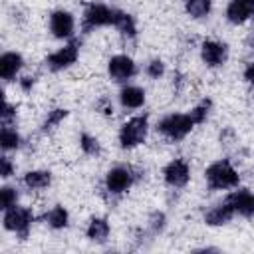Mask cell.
Segmentation results:
<instances>
[{"mask_svg":"<svg viewBox=\"0 0 254 254\" xmlns=\"http://www.w3.org/2000/svg\"><path fill=\"white\" fill-rule=\"evenodd\" d=\"M42 218H44V222H46L50 228H54V230H64V228H67V224H69V212H67L62 204L52 206Z\"/></svg>","mask_w":254,"mask_h":254,"instance_id":"19","label":"cell"},{"mask_svg":"<svg viewBox=\"0 0 254 254\" xmlns=\"http://www.w3.org/2000/svg\"><path fill=\"white\" fill-rule=\"evenodd\" d=\"M24 67V58L18 52H4L0 56V77L4 81H12L20 69Z\"/></svg>","mask_w":254,"mask_h":254,"instance_id":"15","label":"cell"},{"mask_svg":"<svg viewBox=\"0 0 254 254\" xmlns=\"http://www.w3.org/2000/svg\"><path fill=\"white\" fill-rule=\"evenodd\" d=\"M77 58H79V42L77 40H71L64 48L52 52L46 58V67L50 71H62V69L71 67L77 62Z\"/></svg>","mask_w":254,"mask_h":254,"instance_id":"7","label":"cell"},{"mask_svg":"<svg viewBox=\"0 0 254 254\" xmlns=\"http://www.w3.org/2000/svg\"><path fill=\"white\" fill-rule=\"evenodd\" d=\"M79 149H81L85 155L95 157V155L101 153V143H99L97 137H93V135H89V133H81V135H79Z\"/></svg>","mask_w":254,"mask_h":254,"instance_id":"24","label":"cell"},{"mask_svg":"<svg viewBox=\"0 0 254 254\" xmlns=\"http://www.w3.org/2000/svg\"><path fill=\"white\" fill-rule=\"evenodd\" d=\"M109 232H111V226H109L107 218H103V216H93V218L89 220L87 228H85V236H87L91 242H99V244L107 240Z\"/></svg>","mask_w":254,"mask_h":254,"instance_id":"17","label":"cell"},{"mask_svg":"<svg viewBox=\"0 0 254 254\" xmlns=\"http://www.w3.org/2000/svg\"><path fill=\"white\" fill-rule=\"evenodd\" d=\"M2 224L8 232H14L20 240H26L28 234H30V228H32V222H34V212L32 208L28 206H12L8 210H2Z\"/></svg>","mask_w":254,"mask_h":254,"instance_id":"5","label":"cell"},{"mask_svg":"<svg viewBox=\"0 0 254 254\" xmlns=\"http://www.w3.org/2000/svg\"><path fill=\"white\" fill-rule=\"evenodd\" d=\"M204 181L210 190H228L240 185V175L228 159H218L204 169Z\"/></svg>","mask_w":254,"mask_h":254,"instance_id":"1","label":"cell"},{"mask_svg":"<svg viewBox=\"0 0 254 254\" xmlns=\"http://www.w3.org/2000/svg\"><path fill=\"white\" fill-rule=\"evenodd\" d=\"M185 2V10L190 18L200 20L206 18L212 10V0H183Z\"/></svg>","mask_w":254,"mask_h":254,"instance_id":"22","label":"cell"},{"mask_svg":"<svg viewBox=\"0 0 254 254\" xmlns=\"http://www.w3.org/2000/svg\"><path fill=\"white\" fill-rule=\"evenodd\" d=\"M147 133H149V117L147 115H135L119 127V135H117L119 147L125 151H131V149L145 143Z\"/></svg>","mask_w":254,"mask_h":254,"instance_id":"2","label":"cell"},{"mask_svg":"<svg viewBox=\"0 0 254 254\" xmlns=\"http://www.w3.org/2000/svg\"><path fill=\"white\" fill-rule=\"evenodd\" d=\"M107 73L113 81L117 83H125L127 79L135 77L137 73V64L133 62V58L125 56V54H117L113 58H109L107 62Z\"/></svg>","mask_w":254,"mask_h":254,"instance_id":"9","label":"cell"},{"mask_svg":"<svg viewBox=\"0 0 254 254\" xmlns=\"http://www.w3.org/2000/svg\"><path fill=\"white\" fill-rule=\"evenodd\" d=\"M234 208V212L242 218H252L254 216V192L248 189H236L226 196Z\"/></svg>","mask_w":254,"mask_h":254,"instance_id":"12","label":"cell"},{"mask_svg":"<svg viewBox=\"0 0 254 254\" xmlns=\"http://www.w3.org/2000/svg\"><path fill=\"white\" fill-rule=\"evenodd\" d=\"M234 216H236V212H234L230 200L224 198L222 202L214 204L212 208H208V210L204 212V222H206L208 226H224V224H228Z\"/></svg>","mask_w":254,"mask_h":254,"instance_id":"14","label":"cell"},{"mask_svg":"<svg viewBox=\"0 0 254 254\" xmlns=\"http://www.w3.org/2000/svg\"><path fill=\"white\" fill-rule=\"evenodd\" d=\"M113 28L121 36H125V38H135L137 36V22H135V18L129 12L119 10V8L115 10V24H113Z\"/></svg>","mask_w":254,"mask_h":254,"instance_id":"18","label":"cell"},{"mask_svg":"<svg viewBox=\"0 0 254 254\" xmlns=\"http://www.w3.org/2000/svg\"><path fill=\"white\" fill-rule=\"evenodd\" d=\"M0 117H2V125H12V121L16 119V107L10 105L8 101H4V107H2Z\"/></svg>","mask_w":254,"mask_h":254,"instance_id":"30","label":"cell"},{"mask_svg":"<svg viewBox=\"0 0 254 254\" xmlns=\"http://www.w3.org/2000/svg\"><path fill=\"white\" fill-rule=\"evenodd\" d=\"M145 73H147L151 79H159V77L165 73V64H163V60H159V58L151 60V62L147 64V67H145Z\"/></svg>","mask_w":254,"mask_h":254,"instance_id":"28","label":"cell"},{"mask_svg":"<svg viewBox=\"0 0 254 254\" xmlns=\"http://www.w3.org/2000/svg\"><path fill=\"white\" fill-rule=\"evenodd\" d=\"M244 79H246L250 85H254V60L246 65V69H244Z\"/></svg>","mask_w":254,"mask_h":254,"instance_id":"33","label":"cell"},{"mask_svg":"<svg viewBox=\"0 0 254 254\" xmlns=\"http://www.w3.org/2000/svg\"><path fill=\"white\" fill-rule=\"evenodd\" d=\"M119 103L125 109H139L145 105V89L139 85H123L119 91Z\"/></svg>","mask_w":254,"mask_h":254,"instance_id":"16","label":"cell"},{"mask_svg":"<svg viewBox=\"0 0 254 254\" xmlns=\"http://www.w3.org/2000/svg\"><path fill=\"white\" fill-rule=\"evenodd\" d=\"M115 10L117 8H109L107 4H101V2L85 4L83 14H81V32L89 34L97 28L113 26L115 24Z\"/></svg>","mask_w":254,"mask_h":254,"instance_id":"4","label":"cell"},{"mask_svg":"<svg viewBox=\"0 0 254 254\" xmlns=\"http://www.w3.org/2000/svg\"><path fill=\"white\" fill-rule=\"evenodd\" d=\"M226 20L234 26L248 22L254 16V0H230L224 12Z\"/></svg>","mask_w":254,"mask_h":254,"instance_id":"13","label":"cell"},{"mask_svg":"<svg viewBox=\"0 0 254 254\" xmlns=\"http://www.w3.org/2000/svg\"><path fill=\"white\" fill-rule=\"evenodd\" d=\"M67 113H69V111H67L65 107H56V109L48 111V115H46V119H44V123H42V131L48 133V131L56 129V127L67 117Z\"/></svg>","mask_w":254,"mask_h":254,"instance_id":"23","label":"cell"},{"mask_svg":"<svg viewBox=\"0 0 254 254\" xmlns=\"http://www.w3.org/2000/svg\"><path fill=\"white\" fill-rule=\"evenodd\" d=\"M163 181L171 189H183L190 181V165L185 159H173L171 163L165 165L163 169Z\"/></svg>","mask_w":254,"mask_h":254,"instance_id":"8","label":"cell"},{"mask_svg":"<svg viewBox=\"0 0 254 254\" xmlns=\"http://www.w3.org/2000/svg\"><path fill=\"white\" fill-rule=\"evenodd\" d=\"M210 107H212V101L206 97V99L198 101V103L190 109V117H192L194 125H200V123L206 121V117H208V113H210Z\"/></svg>","mask_w":254,"mask_h":254,"instance_id":"25","label":"cell"},{"mask_svg":"<svg viewBox=\"0 0 254 254\" xmlns=\"http://www.w3.org/2000/svg\"><path fill=\"white\" fill-rule=\"evenodd\" d=\"M155 129L169 141H181L194 129V121L190 113H169L157 121Z\"/></svg>","mask_w":254,"mask_h":254,"instance_id":"3","label":"cell"},{"mask_svg":"<svg viewBox=\"0 0 254 254\" xmlns=\"http://www.w3.org/2000/svg\"><path fill=\"white\" fill-rule=\"evenodd\" d=\"M228 58V46L216 40H204L200 44V60L206 67H220Z\"/></svg>","mask_w":254,"mask_h":254,"instance_id":"11","label":"cell"},{"mask_svg":"<svg viewBox=\"0 0 254 254\" xmlns=\"http://www.w3.org/2000/svg\"><path fill=\"white\" fill-rule=\"evenodd\" d=\"M24 185L30 189V190H42V189H48L52 185V173L50 171H28L24 175Z\"/></svg>","mask_w":254,"mask_h":254,"instance_id":"20","label":"cell"},{"mask_svg":"<svg viewBox=\"0 0 254 254\" xmlns=\"http://www.w3.org/2000/svg\"><path fill=\"white\" fill-rule=\"evenodd\" d=\"M20 145H22L20 133L12 125H2V131H0V147L4 151H16V149H20Z\"/></svg>","mask_w":254,"mask_h":254,"instance_id":"21","label":"cell"},{"mask_svg":"<svg viewBox=\"0 0 254 254\" xmlns=\"http://www.w3.org/2000/svg\"><path fill=\"white\" fill-rule=\"evenodd\" d=\"M14 171H16V167H14V163H12V159L10 157H0V177L2 179H10L12 175H14Z\"/></svg>","mask_w":254,"mask_h":254,"instance_id":"29","label":"cell"},{"mask_svg":"<svg viewBox=\"0 0 254 254\" xmlns=\"http://www.w3.org/2000/svg\"><path fill=\"white\" fill-rule=\"evenodd\" d=\"M95 109L101 111V113H105V115H111V113H113V103H111L109 97H101V99L95 103Z\"/></svg>","mask_w":254,"mask_h":254,"instance_id":"31","label":"cell"},{"mask_svg":"<svg viewBox=\"0 0 254 254\" xmlns=\"http://www.w3.org/2000/svg\"><path fill=\"white\" fill-rule=\"evenodd\" d=\"M18 204V190L14 187H2L0 189V208L8 210Z\"/></svg>","mask_w":254,"mask_h":254,"instance_id":"26","label":"cell"},{"mask_svg":"<svg viewBox=\"0 0 254 254\" xmlns=\"http://www.w3.org/2000/svg\"><path fill=\"white\" fill-rule=\"evenodd\" d=\"M34 81H36V79H34V77H30V75H26V77L18 79V83H20L22 91H26V93H28V91H30V89L34 87Z\"/></svg>","mask_w":254,"mask_h":254,"instance_id":"32","label":"cell"},{"mask_svg":"<svg viewBox=\"0 0 254 254\" xmlns=\"http://www.w3.org/2000/svg\"><path fill=\"white\" fill-rule=\"evenodd\" d=\"M50 32L58 40H71L75 32V18L67 10H54L50 14Z\"/></svg>","mask_w":254,"mask_h":254,"instance_id":"10","label":"cell"},{"mask_svg":"<svg viewBox=\"0 0 254 254\" xmlns=\"http://www.w3.org/2000/svg\"><path fill=\"white\" fill-rule=\"evenodd\" d=\"M135 171L131 167H125V165H117L113 169L107 171L105 175V190L113 196H119L123 192H127L133 183H135Z\"/></svg>","mask_w":254,"mask_h":254,"instance_id":"6","label":"cell"},{"mask_svg":"<svg viewBox=\"0 0 254 254\" xmlns=\"http://www.w3.org/2000/svg\"><path fill=\"white\" fill-rule=\"evenodd\" d=\"M165 226H167V216H165V212H161V210L151 212V216H149V228H151V232H153V234H159V232H163Z\"/></svg>","mask_w":254,"mask_h":254,"instance_id":"27","label":"cell"}]
</instances>
